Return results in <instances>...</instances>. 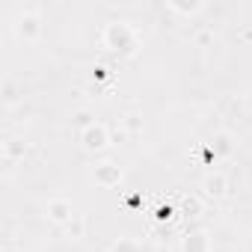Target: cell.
Here are the masks:
<instances>
[{
  "label": "cell",
  "instance_id": "10",
  "mask_svg": "<svg viewBox=\"0 0 252 252\" xmlns=\"http://www.w3.org/2000/svg\"><path fill=\"white\" fill-rule=\"evenodd\" d=\"M202 214V199L199 196H184V217H199Z\"/></svg>",
  "mask_w": 252,
  "mask_h": 252
},
{
  "label": "cell",
  "instance_id": "7",
  "mask_svg": "<svg viewBox=\"0 0 252 252\" xmlns=\"http://www.w3.org/2000/svg\"><path fill=\"white\" fill-rule=\"evenodd\" d=\"M181 252H211V240L205 228H190L181 240Z\"/></svg>",
  "mask_w": 252,
  "mask_h": 252
},
{
  "label": "cell",
  "instance_id": "9",
  "mask_svg": "<svg viewBox=\"0 0 252 252\" xmlns=\"http://www.w3.org/2000/svg\"><path fill=\"white\" fill-rule=\"evenodd\" d=\"M169 12H178V15H199L205 12V3H199V0H193V3H178V0H172V3H166Z\"/></svg>",
  "mask_w": 252,
  "mask_h": 252
},
{
  "label": "cell",
  "instance_id": "8",
  "mask_svg": "<svg viewBox=\"0 0 252 252\" xmlns=\"http://www.w3.org/2000/svg\"><path fill=\"white\" fill-rule=\"evenodd\" d=\"M110 252H149L137 237H119L113 246H110Z\"/></svg>",
  "mask_w": 252,
  "mask_h": 252
},
{
  "label": "cell",
  "instance_id": "4",
  "mask_svg": "<svg viewBox=\"0 0 252 252\" xmlns=\"http://www.w3.org/2000/svg\"><path fill=\"white\" fill-rule=\"evenodd\" d=\"M42 18L36 15V12H24V15H18L15 18V36L21 39V42H36L39 36H42Z\"/></svg>",
  "mask_w": 252,
  "mask_h": 252
},
{
  "label": "cell",
  "instance_id": "11",
  "mask_svg": "<svg viewBox=\"0 0 252 252\" xmlns=\"http://www.w3.org/2000/svg\"><path fill=\"white\" fill-rule=\"evenodd\" d=\"M18 155H24V149L15 146V143H6V160H12V158H18Z\"/></svg>",
  "mask_w": 252,
  "mask_h": 252
},
{
  "label": "cell",
  "instance_id": "1",
  "mask_svg": "<svg viewBox=\"0 0 252 252\" xmlns=\"http://www.w3.org/2000/svg\"><path fill=\"white\" fill-rule=\"evenodd\" d=\"M101 45L116 57H134L140 48V33L128 21H110L101 30Z\"/></svg>",
  "mask_w": 252,
  "mask_h": 252
},
{
  "label": "cell",
  "instance_id": "3",
  "mask_svg": "<svg viewBox=\"0 0 252 252\" xmlns=\"http://www.w3.org/2000/svg\"><path fill=\"white\" fill-rule=\"evenodd\" d=\"M122 178H125V172H122V166H119L116 160H101V163H95V169H92V181H95V187H101V190L119 187Z\"/></svg>",
  "mask_w": 252,
  "mask_h": 252
},
{
  "label": "cell",
  "instance_id": "2",
  "mask_svg": "<svg viewBox=\"0 0 252 252\" xmlns=\"http://www.w3.org/2000/svg\"><path fill=\"white\" fill-rule=\"evenodd\" d=\"M77 143H80L83 152H92V155H95V152H104V149L113 143V137H110V128H107V125L89 122V125H83V128H80Z\"/></svg>",
  "mask_w": 252,
  "mask_h": 252
},
{
  "label": "cell",
  "instance_id": "5",
  "mask_svg": "<svg viewBox=\"0 0 252 252\" xmlns=\"http://www.w3.org/2000/svg\"><path fill=\"white\" fill-rule=\"evenodd\" d=\"M45 214H48V220H51V222H57V225H68V222L77 217V214H74L71 199H63V196L51 199V202L45 205Z\"/></svg>",
  "mask_w": 252,
  "mask_h": 252
},
{
  "label": "cell",
  "instance_id": "6",
  "mask_svg": "<svg viewBox=\"0 0 252 252\" xmlns=\"http://www.w3.org/2000/svg\"><path fill=\"white\" fill-rule=\"evenodd\" d=\"M228 193V175L225 172H208L205 178H202V196L205 199H222Z\"/></svg>",
  "mask_w": 252,
  "mask_h": 252
},
{
  "label": "cell",
  "instance_id": "13",
  "mask_svg": "<svg viewBox=\"0 0 252 252\" xmlns=\"http://www.w3.org/2000/svg\"><path fill=\"white\" fill-rule=\"evenodd\" d=\"M217 152H220V155H225V152H228V137H225V134H220V137H217Z\"/></svg>",
  "mask_w": 252,
  "mask_h": 252
},
{
  "label": "cell",
  "instance_id": "12",
  "mask_svg": "<svg viewBox=\"0 0 252 252\" xmlns=\"http://www.w3.org/2000/svg\"><path fill=\"white\" fill-rule=\"evenodd\" d=\"M125 125H128L131 131H137V128H140V116H137V113H131V116H125Z\"/></svg>",
  "mask_w": 252,
  "mask_h": 252
}]
</instances>
